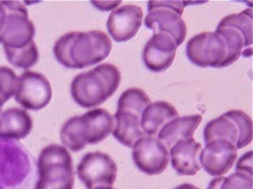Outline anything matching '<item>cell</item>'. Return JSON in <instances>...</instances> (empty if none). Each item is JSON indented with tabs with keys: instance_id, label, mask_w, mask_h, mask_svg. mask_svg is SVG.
Returning <instances> with one entry per match:
<instances>
[{
	"instance_id": "ac0fdd59",
	"label": "cell",
	"mask_w": 253,
	"mask_h": 189,
	"mask_svg": "<svg viewBox=\"0 0 253 189\" xmlns=\"http://www.w3.org/2000/svg\"><path fill=\"white\" fill-rule=\"evenodd\" d=\"M56 166L73 167V158L70 151L63 145L51 144L41 151L38 158V174L44 173L47 169Z\"/></svg>"
},
{
	"instance_id": "1f68e13d",
	"label": "cell",
	"mask_w": 253,
	"mask_h": 189,
	"mask_svg": "<svg viewBox=\"0 0 253 189\" xmlns=\"http://www.w3.org/2000/svg\"><path fill=\"white\" fill-rule=\"evenodd\" d=\"M252 162H253L252 151L245 153L236 163V171L239 173L247 174V175H249V176H252V174H253Z\"/></svg>"
},
{
	"instance_id": "f546056e",
	"label": "cell",
	"mask_w": 253,
	"mask_h": 189,
	"mask_svg": "<svg viewBox=\"0 0 253 189\" xmlns=\"http://www.w3.org/2000/svg\"><path fill=\"white\" fill-rule=\"evenodd\" d=\"M220 189H253L252 176L236 172L223 178Z\"/></svg>"
},
{
	"instance_id": "d4e9b609",
	"label": "cell",
	"mask_w": 253,
	"mask_h": 189,
	"mask_svg": "<svg viewBox=\"0 0 253 189\" xmlns=\"http://www.w3.org/2000/svg\"><path fill=\"white\" fill-rule=\"evenodd\" d=\"M223 114H225L227 118H229L237 128V150H241L243 148H246L247 145H249L252 142L253 137V124L249 115L241 110H229L228 113Z\"/></svg>"
},
{
	"instance_id": "8fae6325",
	"label": "cell",
	"mask_w": 253,
	"mask_h": 189,
	"mask_svg": "<svg viewBox=\"0 0 253 189\" xmlns=\"http://www.w3.org/2000/svg\"><path fill=\"white\" fill-rule=\"evenodd\" d=\"M202 144L194 138L179 140L169 149V163L178 175L194 176L201 171L199 153Z\"/></svg>"
},
{
	"instance_id": "4dcf8cb0",
	"label": "cell",
	"mask_w": 253,
	"mask_h": 189,
	"mask_svg": "<svg viewBox=\"0 0 253 189\" xmlns=\"http://www.w3.org/2000/svg\"><path fill=\"white\" fill-rule=\"evenodd\" d=\"M186 3V1H179V0H151L148 2V10L152 11L155 9H168V10L174 11L182 16Z\"/></svg>"
},
{
	"instance_id": "277c9868",
	"label": "cell",
	"mask_w": 253,
	"mask_h": 189,
	"mask_svg": "<svg viewBox=\"0 0 253 189\" xmlns=\"http://www.w3.org/2000/svg\"><path fill=\"white\" fill-rule=\"evenodd\" d=\"M186 55L199 67H221L226 57V44L216 31L203 32L187 42Z\"/></svg>"
},
{
	"instance_id": "5bb4252c",
	"label": "cell",
	"mask_w": 253,
	"mask_h": 189,
	"mask_svg": "<svg viewBox=\"0 0 253 189\" xmlns=\"http://www.w3.org/2000/svg\"><path fill=\"white\" fill-rule=\"evenodd\" d=\"M32 119L27 110L10 108L0 113V139L22 140L30 134Z\"/></svg>"
},
{
	"instance_id": "74e56055",
	"label": "cell",
	"mask_w": 253,
	"mask_h": 189,
	"mask_svg": "<svg viewBox=\"0 0 253 189\" xmlns=\"http://www.w3.org/2000/svg\"><path fill=\"white\" fill-rule=\"evenodd\" d=\"M2 106H3V103H2V101L1 100H0V113H2Z\"/></svg>"
},
{
	"instance_id": "484cf974",
	"label": "cell",
	"mask_w": 253,
	"mask_h": 189,
	"mask_svg": "<svg viewBox=\"0 0 253 189\" xmlns=\"http://www.w3.org/2000/svg\"><path fill=\"white\" fill-rule=\"evenodd\" d=\"M79 32H70L61 37L55 42L53 47L55 59L61 65L65 66L66 69H75L74 63L72 60V47L76 40Z\"/></svg>"
},
{
	"instance_id": "4316f807",
	"label": "cell",
	"mask_w": 253,
	"mask_h": 189,
	"mask_svg": "<svg viewBox=\"0 0 253 189\" xmlns=\"http://www.w3.org/2000/svg\"><path fill=\"white\" fill-rule=\"evenodd\" d=\"M92 70H94L97 74L100 76V78L103 79L109 97L113 96L120 85V71L117 69V66L110 64V63H105V64L97 65L95 69Z\"/></svg>"
},
{
	"instance_id": "7c38bea8",
	"label": "cell",
	"mask_w": 253,
	"mask_h": 189,
	"mask_svg": "<svg viewBox=\"0 0 253 189\" xmlns=\"http://www.w3.org/2000/svg\"><path fill=\"white\" fill-rule=\"evenodd\" d=\"M36 27L28 16L7 13L6 21L0 32V43L3 46L22 47L35 41Z\"/></svg>"
},
{
	"instance_id": "d590c367",
	"label": "cell",
	"mask_w": 253,
	"mask_h": 189,
	"mask_svg": "<svg viewBox=\"0 0 253 189\" xmlns=\"http://www.w3.org/2000/svg\"><path fill=\"white\" fill-rule=\"evenodd\" d=\"M174 189H199V188L192 185V184H182V185H179Z\"/></svg>"
},
{
	"instance_id": "ba28073f",
	"label": "cell",
	"mask_w": 253,
	"mask_h": 189,
	"mask_svg": "<svg viewBox=\"0 0 253 189\" xmlns=\"http://www.w3.org/2000/svg\"><path fill=\"white\" fill-rule=\"evenodd\" d=\"M142 19V9L134 4H125L109 14L107 31L116 42H126L137 35Z\"/></svg>"
},
{
	"instance_id": "d6986e66",
	"label": "cell",
	"mask_w": 253,
	"mask_h": 189,
	"mask_svg": "<svg viewBox=\"0 0 253 189\" xmlns=\"http://www.w3.org/2000/svg\"><path fill=\"white\" fill-rule=\"evenodd\" d=\"M60 138L65 147L71 152H80L87 145L81 115L69 119L63 124L60 132Z\"/></svg>"
},
{
	"instance_id": "f1b7e54d",
	"label": "cell",
	"mask_w": 253,
	"mask_h": 189,
	"mask_svg": "<svg viewBox=\"0 0 253 189\" xmlns=\"http://www.w3.org/2000/svg\"><path fill=\"white\" fill-rule=\"evenodd\" d=\"M75 175L39 178L35 189H73Z\"/></svg>"
},
{
	"instance_id": "9a60e30c",
	"label": "cell",
	"mask_w": 253,
	"mask_h": 189,
	"mask_svg": "<svg viewBox=\"0 0 253 189\" xmlns=\"http://www.w3.org/2000/svg\"><path fill=\"white\" fill-rule=\"evenodd\" d=\"M201 122V114L184 115V117L178 115V117L168 122L159 131L157 138L167 145L169 149H171L179 140L193 138Z\"/></svg>"
},
{
	"instance_id": "7402d4cb",
	"label": "cell",
	"mask_w": 253,
	"mask_h": 189,
	"mask_svg": "<svg viewBox=\"0 0 253 189\" xmlns=\"http://www.w3.org/2000/svg\"><path fill=\"white\" fill-rule=\"evenodd\" d=\"M7 61L12 66L28 70L35 66L39 61V50L35 41H31L22 47L3 46Z\"/></svg>"
},
{
	"instance_id": "d6a6232c",
	"label": "cell",
	"mask_w": 253,
	"mask_h": 189,
	"mask_svg": "<svg viewBox=\"0 0 253 189\" xmlns=\"http://www.w3.org/2000/svg\"><path fill=\"white\" fill-rule=\"evenodd\" d=\"M7 13H18L22 16H28V10L24 4L19 1H0Z\"/></svg>"
},
{
	"instance_id": "9c48e42d",
	"label": "cell",
	"mask_w": 253,
	"mask_h": 189,
	"mask_svg": "<svg viewBox=\"0 0 253 189\" xmlns=\"http://www.w3.org/2000/svg\"><path fill=\"white\" fill-rule=\"evenodd\" d=\"M176 50L177 46L172 38L163 33H154L143 48L144 65L151 72H164L172 65Z\"/></svg>"
},
{
	"instance_id": "e575fe53",
	"label": "cell",
	"mask_w": 253,
	"mask_h": 189,
	"mask_svg": "<svg viewBox=\"0 0 253 189\" xmlns=\"http://www.w3.org/2000/svg\"><path fill=\"white\" fill-rule=\"evenodd\" d=\"M6 18H7V12H6V10H4V8L1 4V2H0V32H1V30H2L4 21H6Z\"/></svg>"
},
{
	"instance_id": "8992f818",
	"label": "cell",
	"mask_w": 253,
	"mask_h": 189,
	"mask_svg": "<svg viewBox=\"0 0 253 189\" xmlns=\"http://www.w3.org/2000/svg\"><path fill=\"white\" fill-rule=\"evenodd\" d=\"M236 145L225 139L206 143L199 153V165L209 175L223 176L230 171L237 159Z\"/></svg>"
},
{
	"instance_id": "4fadbf2b",
	"label": "cell",
	"mask_w": 253,
	"mask_h": 189,
	"mask_svg": "<svg viewBox=\"0 0 253 189\" xmlns=\"http://www.w3.org/2000/svg\"><path fill=\"white\" fill-rule=\"evenodd\" d=\"M81 118L87 145L103 142L113 133L115 127L114 115L105 109L88 110L82 114Z\"/></svg>"
},
{
	"instance_id": "44dd1931",
	"label": "cell",
	"mask_w": 253,
	"mask_h": 189,
	"mask_svg": "<svg viewBox=\"0 0 253 189\" xmlns=\"http://www.w3.org/2000/svg\"><path fill=\"white\" fill-rule=\"evenodd\" d=\"M220 139L228 140L235 145L238 140V131L236 125L225 114L209 121L205 125V129H204V141H205V143Z\"/></svg>"
},
{
	"instance_id": "8d00e7d4",
	"label": "cell",
	"mask_w": 253,
	"mask_h": 189,
	"mask_svg": "<svg viewBox=\"0 0 253 189\" xmlns=\"http://www.w3.org/2000/svg\"><path fill=\"white\" fill-rule=\"evenodd\" d=\"M92 189H114L113 187H96V188H92Z\"/></svg>"
},
{
	"instance_id": "7a4b0ae2",
	"label": "cell",
	"mask_w": 253,
	"mask_h": 189,
	"mask_svg": "<svg viewBox=\"0 0 253 189\" xmlns=\"http://www.w3.org/2000/svg\"><path fill=\"white\" fill-rule=\"evenodd\" d=\"M111 47L110 38L105 32H79L72 47V60L75 69H84L103 62L109 55Z\"/></svg>"
},
{
	"instance_id": "603a6c76",
	"label": "cell",
	"mask_w": 253,
	"mask_h": 189,
	"mask_svg": "<svg viewBox=\"0 0 253 189\" xmlns=\"http://www.w3.org/2000/svg\"><path fill=\"white\" fill-rule=\"evenodd\" d=\"M151 104L149 96L142 89L129 88L125 90L118 99V110L131 113L141 117L144 109Z\"/></svg>"
},
{
	"instance_id": "cb8c5ba5",
	"label": "cell",
	"mask_w": 253,
	"mask_h": 189,
	"mask_svg": "<svg viewBox=\"0 0 253 189\" xmlns=\"http://www.w3.org/2000/svg\"><path fill=\"white\" fill-rule=\"evenodd\" d=\"M216 32L222 38L226 44V57L221 67L230 66L242 54L245 42L240 33L233 29H216Z\"/></svg>"
},
{
	"instance_id": "2e32d148",
	"label": "cell",
	"mask_w": 253,
	"mask_h": 189,
	"mask_svg": "<svg viewBox=\"0 0 253 189\" xmlns=\"http://www.w3.org/2000/svg\"><path fill=\"white\" fill-rule=\"evenodd\" d=\"M176 117H178L177 110L171 104L167 101H155L151 103L141 114V127L145 135L155 137L165 124Z\"/></svg>"
},
{
	"instance_id": "52a82bcc",
	"label": "cell",
	"mask_w": 253,
	"mask_h": 189,
	"mask_svg": "<svg viewBox=\"0 0 253 189\" xmlns=\"http://www.w3.org/2000/svg\"><path fill=\"white\" fill-rule=\"evenodd\" d=\"M71 95L77 105L86 109L95 108L110 98L103 79L94 70L74 77L71 84Z\"/></svg>"
},
{
	"instance_id": "6da1fadb",
	"label": "cell",
	"mask_w": 253,
	"mask_h": 189,
	"mask_svg": "<svg viewBox=\"0 0 253 189\" xmlns=\"http://www.w3.org/2000/svg\"><path fill=\"white\" fill-rule=\"evenodd\" d=\"M117 171L116 162L103 152L85 154L76 167L77 177L87 189L111 187L116 182Z\"/></svg>"
},
{
	"instance_id": "3957f363",
	"label": "cell",
	"mask_w": 253,
	"mask_h": 189,
	"mask_svg": "<svg viewBox=\"0 0 253 189\" xmlns=\"http://www.w3.org/2000/svg\"><path fill=\"white\" fill-rule=\"evenodd\" d=\"M52 87L44 75L27 71L19 76L14 99L24 110H41L50 104Z\"/></svg>"
},
{
	"instance_id": "30bf717a",
	"label": "cell",
	"mask_w": 253,
	"mask_h": 189,
	"mask_svg": "<svg viewBox=\"0 0 253 189\" xmlns=\"http://www.w3.org/2000/svg\"><path fill=\"white\" fill-rule=\"evenodd\" d=\"M144 24L154 33H163L172 38L178 47L185 41L187 35L186 23L182 16L168 9H155L149 11L144 18Z\"/></svg>"
},
{
	"instance_id": "ffe728a7",
	"label": "cell",
	"mask_w": 253,
	"mask_h": 189,
	"mask_svg": "<svg viewBox=\"0 0 253 189\" xmlns=\"http://www.w3.org/2000/svg\"><path fill=\"white\" fill-rule=\"evenodd\" d=\"M217 29H233L238 31L245 42V47H250L253 42L252 9L225 17L218 23Z\"/></svg>"
},
{
	"instance_id": "83f0119b",
	"label": "cell",
	"mask_w": 253,
	"mask_h": 189,
	"mask_svg": "<svg viewBox=\"0 0 253 189\" xmlns=\"http://www.w3.org/2000/svg\"><path fill=\"white\" fill-rule=\"evenodd\" d=\"M19 77L11 69L0 66V100L4 104L14 96Z\"/></svg>"
},
{
	"instance_id": "5b68a950",
	"label": "cell",
	"mask_w": 253,
	"mask_h": 189,
	"mask_svg": "<svg viewBox=\"0 0 253 189\" xmlns=\"http://www.w3.org/2000/svg\"><path fill=\"white\" fill-rule=\"evenodd\" d=\"M132 159L141 172L159 175L169 163V149L157 137L145 135L132 148Z\"/></svg>"
},
{
	"instance_id": "e0dca14e",
	"label": "cell",
	"mask_w": 253,
	"mask_h": 189,
	"mask_svg": "<svg viewBox=\"0 0 253 189\" xmlns=\"http://www.w3.org/2000/svg\"><path fill=\"white\" fill-rule=\"evenodd\" d=\"M115 127L113 130L114 138L120 144L132 149L135 143L145 137L141 127L140 117L131 113L117 111L114 115Z\"/></svg>"
},
{
	"instance_id": "836d02e7",
	"label": "cell",
	"mask_w": 253,
	"mask_h": 189,
	"mask_svg": "<svg viewBox=\"0 0 253 189\" xmlns=\"http://www.w3.org/2000/svg\"><path fill=\"white\" fill-rule=\"evenodd\" d=\"M223 176H218L212 179V181L208 184L207 189H220L221 188V184L223 182Z\"/></svg>"
}]
</instances>
